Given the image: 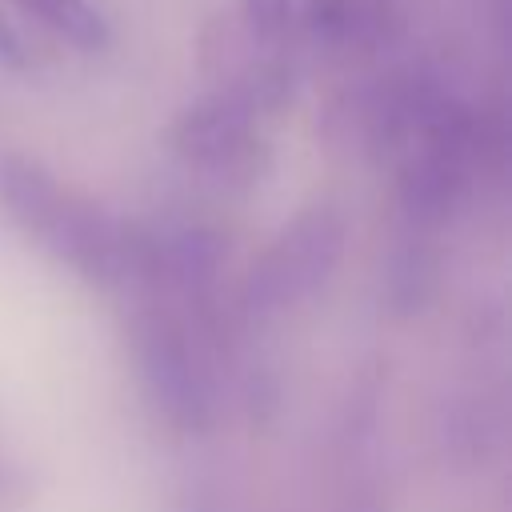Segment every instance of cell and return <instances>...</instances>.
Masks as SVG:
<instances>
[{
    "label": "cell",
    "mask_w": 512,
    "mask_h": 512,
    "mask_svg": "<svg viewBox=\"0 0 512 512\" xmlns=\"http://www.w3.org/2000/svg\"><path fill=\"white\" fill-rule=\"evenodd\" d=\"M184 512H216V500H212V492H196V496H188Z\"/></svg>",
    "instance_id": "obj_15"
},
{
    "label": "cell",
    "mask_w": 512,
    "mask_h": 512,
    "mask_svg": "<svg viewBox=\"0 0 512 512\" xmlns=\"http://www.w3.org/2000/svg\"><path fill=\"white\" fill-rule=\"evenodd\" d=\"M296 20L316 48H376L392 36V8L380 0H304Z\"/></svg>",
    "instance_id": "obj_7"
},
{
    "label": "cell",
    "mask_w": 512,
    "mask_h": 512,
    "mask_svg": "<svg viewBox=\"0 0 512 512\" xmlns=\"http://www.w3.org/2000/svg\"><path fill=\"white\" fill-rule=\"evenodd\" d=\"M380 4H388V0H380Z\"/></svg>",
    "instance_id": "obj_16"
},
{
    "label": "cell",
    "mask_w": 512,
    "mask_h": 512,
    "mask_svg": "<svg viewBox=\"0 0 512 512\" xmlns=\"http://www.w3.org/2000/svg\"><path fill=\"white\" fill-rule=\"evenodd\" d=\"M228 264V236L204 220L152 224V296L184 300L216 288Z\"/></svg>",
    "instance_id": "obj_5"
},
{
    "label": "cell",
    "mask_w": 512,
    "mask_h": 512,
    "mask_svg": "<svg viewBox=\"0 0 512 512\" xmlns=\"http://www.w3.org/2000/svg\"><path fill=\"white\" fill-rule=\"evenodd\" d=\"M0 64L12 68V72H28L32 68V48L28 40L20 36V28L0 12Z\"/></svg>",
    "instance_id": "obj_14"
},
{
    "label": "cell",
    "mask_w": 512,
    "mask_h": 512,
    "mask_svg": "<svg viewBox=\"0 0 512 512\" xmlns=\"http://www.w3.org/2000/svg\"><path fill=\"white\" fill-rule=\"evenodd\" d=\"M256 124L264 116H280L300 88V68L284 48H264L260 56H252L228 84H220Z\"/></svg>",
    "instance_id": "obj_9"
},
{
    "label": "cell",
    "mask_w": 512,
    "mask_h": 512,
    "mask_svg": "<svg viewBox=\"0 0 512 512\" xmlns=\"http://www.w3.org/2000/svg\"><path fill=\"white\" fill-rule=\"evenodd\" d=\"M28 20L48 28L56 40L72 44L76 52H104L112 44V28L104 12L88 0H12Z\"/></svg>",
    "instance_id": "obj_10"
},
{
    "label": "cell",
    "mask_w": 512,
    "mask_h": 512,
    "mask_svg": "<svg viewBox=\"0 0 512 512\" xmlns=\"http://www.w3.org/2000/svg\"><path fill=\"white\" fill-rule=\"evenodd\" d=\"M264 48L248 36V28L240 24V16H212L204 28H200V48H196V56H200V72L208 76V80H216V88L220 84H228L252 56H260Z\"/></svg>",
    "instance_id": "obj_11"
},
{
    "label": "cell",
    "mask_w": 512,
    "mask_h": 512,
    "mask_svg": "<svg viewBox=\"0 0 512 512\" xmlns=\"http://www.w3.org/2000/svg\"><path fill=\"white\" fill-rule=\"evenodd\" d=\"M128 340L152 412L184 436L208 432L216 424V380L224 364L196 336L180 304L168 296L144 300L132 312Z\"/></svg>",
    "instance_id": "obj_2"
},
{
    "label": "cell",
    "mask_w": 512,
    "mask_h": 512,
    "mask_svg": "<svg viewBox=\"0 0 512 512\" xmlns=\"http://www.w3.org/2000/svg\"><path fill=\"white\" fill-rule=\"evenodd\" d=\"M344 240H348V224L340 208L332 204L304 208L252 260L240 284V304H236L240 320H272L292 304L308 300L336 272L344 256Z\"/></svg>",
    "instance_id": "obj_3"
},
{
    "label": "cell",
    "mask_w": 512,
    "mask_h": 512,
    "mask_svg": "<svg viewBox=\"0 0 512 512\" xmlns=\"http://www.w3.org/2000/svg\"><path fill=\"white\" fill-rule=\"evenodd\" d=\"M240 24L260 48H284L296 28V0H240Z\"/></svg>",
    "instance_id": "obj_12"
},
{
    "label": "cell",
    "mask_w": 512,
    "mask_h": 512,
    "mask_svg": "<svg viewBox=\"0 0 512 512\" xmlns=\"http://www.w3.org/2000/svg\"><path fill=\"white\" fill-rule=\"evenodd\" d=\"M472 160L448 148L412 144L404 152L400 176H396V204L412 232H432L448 224L472 184Z\"/></svg>",
    "instance_id": "obj_6"
},
{
    "label": "cell",
    "mask_w": 512,
    "mask_h": 512,
    "mask_svg": "<svg viewBox=\"0 0 512 512\" xmlns=\"http://www.w3.org/2000/svg\"><path fill=\"white\" fill-rule=\"evenodd\" d=\"M0 208L52 260L96 288L152 292V224L116 216L60 184L40 160L0 152Z\"/></svg>",
    "instance_id": "obj_1"
},
{
    "label": "cell",
    "mask_w": 512,
    "mask_h": 512,
    "mask_svg": "<svg viewBox=\"0 0 512 512\" xmlns=\"http://www.w3.org/2000/svg\"><path fill=\"white\" fill-rule=\"evenodd\" d=\"M240 396H244V412H248V420L256 428H268L276 420V412H280V380L268 368H252L244 376V392Z\"/></svg>",
    "instance_id": "obj_13"
},
{
    "label": "cell",
    "mask_w": 512,
    "mask_h": 512,
    "mask_svg": "<svg viewBox=\"0 0 512 512\" xmlns=\"http://www.w3.org/2000/svg\"><path fill=\"white\" fill-rule=\"evenodd\" d=\"M440 288V252L428 232H412L392 248L384 264V304L392 316H416L432 304Z\"/></svg>",
    "instance_id": "obj_8"
},
{
    "label": "cell",
    "mask_w": 512,
    "mask_h": 512,
    "mask_svg": "<svg viewBox=\"0 0 512 512\" xmlns=\"http://www.w3.org/2000/svg\"><path fill=\"white\" fill-rule=\"evenodd\" d=\"M168 148L224 192H252L272 172V148L260 136V124L224 88H212L176 112Z\"/></svg>",
    "instance_id": "obj_4"
}]
</instances>
